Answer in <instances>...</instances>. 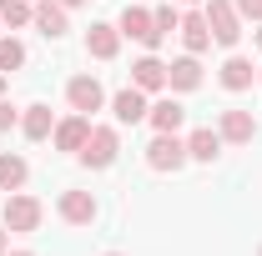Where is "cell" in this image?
<instances>
[{"label":"cell","instance_id":"1","mask_svg":"<svg viewBox=\"0 0 262 256\" xmlns=\"http://www.w3.org/2000/svg\"><path fill=\"white\" fill-rule=\"evenodd\" d=\"M146 166L151 171H182L187 166V141H177V131H157V141L146 146Z\"/></svg>","mask_w":262,"mask_h":256},{"label":"cell","instance_id":"2","mask_svg":"<svg viewBox=\"0 0 262 256\" xmlns=\"http://www.w3.org/2000/svg\"><path fill=\"white\" fill-rule=\"evenodd\" d=\"M207 31L217 35V45H237L242 40V15L232 0H212L207 5Z\"/></svg>","mask_w":262,"mask_h":256},{"label":"cell","instance_id":"3","mask_svg":"<svg viewBox=\"0 0 262 256\" xmlns=\"http://www.w3.org/2000/svg\"><path fill=\"white\" fill-rule=\"evenodd\" d=\"M116 151H121L116 131H111V126H91V136H86V146H81V161H86L91 171H106V166L116 161Z\"/></svg>","mask_w":262,"mask_h":256},{"label":"cell","instance_id":"4","mask_svg":"<svg viewBox=\"0 0 262 256\" xmlns=\"http://www.w3.org/2000/svg\"><path fill=\"white\" fill-rule=\"evenodd\" d=\"M121 35H131V40H141V45H162V31H157V20L141 10V5H131L126 15H121V25H116Z\"/></svg>","mask_w":262,"mask_h":256},{"label":"cell","instance_id":"5","mask_svg":"<svg viewBox=\"0 0 262 256\" xmlns=\"http://www.w3.org/2000/svg\"><path fill=\"white\" fill-rule=\"evenodd\" d=\"M5 226L10 231H35L40 226V201L35 196H10L5 201Z\"/></svg>","mask_w":262,"mask_h":256},{"label":"cell","instance_id":"6","mask_svg":"<svg viewBox=\"0 0 262 256\" xmlns=\"http://www.w3.org/2000/svg\"><path fill=\"white\" fill-rule=\"evenodd\" d=\"M66 96H71V106H76V111H81V116H91V111H101V81L96 75H76V81H71V86H66Z\"/></svg>","mask_w":262,"mask_h":256},{"label":"cell","instance_id":"7","mask_svg":"<svg viewBox=\"0 0 262 256\" xmlns=\"http://www.w3.org/2000/svg\"><path fill=\"white\" fill-rule=\"evenodd\" d=\"M111 111H116V121L121 126H136V121H146V91H136V86H126V91H116V100H111Z\"/></svg>","mask_w":262,"mask_h":256},{"label":"cell","instance_id":"8","mask_svg":"<svg viewBox=\"0 0 262 256\" xmlns=\"http://www.w3.org/2000/svg\"><path fill=\"white\" fill-rule=\"evenodd\" d=\"M217 136H222V141H232V146H247V141L257 136V121H252L247 111H222V126H217Z\"/></svg>","mask_w":262,"mask_h":256},{"label":"cell","instance_id":"9","mask_svg":"<svg viewBox=\"0 0 262 256\" xmlns=\"http://www.w3.org/2000/svg\"><path fill=\"white\" fill-rule=\"evenodd\" d=\"M61 216L71 226H91V221H96V201H91V191H66L61 196Z\"/></svg>","mask_w":262,"mask_h":256},{"label":"cell","instance_id":"10","mask_svg":"<svg viewBox=\"0 0 262 256\" xmlns=\"http://www.w3.org/2000/svg\"><path fill=\"white\" fill-rule=\"evenodd\" d=\"M166 86H171V91H196V86H202V65H196V56H182V61L166 65Z\"/></svg>","mask_w":262,"mask_h":256},{"label":"cell","instance_id":"11","mask_svg":"<svg viewBox=\"0 0 262 256\" xmlns=\"http://www.w3.org/2000/svg\"><path fill=\"white\" fill-rule=\"evenodd\" d=\"M86 50H91L96 61H111V56L121 50V31H116V25H91V35H86Z\"/></svg>","mask_w":262,"mask_h":256},{"label":"cell","instance_id":"12","mask_svg":"<svg viewBox=\"0 0 262 256\" xmlns=\"http://www.w3.org/2000/svg\"><path fill=\"white\" fill-rule=\"evenodd\" d=\"M131 81H136V91H162L166 86V65L157 61V56H146V61L131 65Z\"/></svg>","mask_w":262,"mask_h":256},{"label":"cell","instance_id":"13","mask_svg":"<svg viewBox=\"0 0 262 256\" xmlns=\"http://www.w3.org/2000/svg\"><path fill=\"white\" fill-rule=\"evenodd\" d=\"M86 136H91V121H86V116H71V121L56 126V146H61V151H81Z\"/></svg>","mask_w":262,"mask_h":256},{"label":"cell","instance_id":"14","mask_svg":"<svg viewBox=\"0 0 262 256\" xmlns=\"http://www.w3.org/2000/svg\"><path fill=\"white\" fill-rule=\"evenodd\" d=\"M177 31H182V40H187V50H192V56H202V50L212 45V31H207V15H182V25H177Z\"/></svg>","mask_w":262,"mask_h":256},{"label":"cell","instance_id":"15","mask_svg":"<svg viewBox=\"0 0 262 256\" xmlns=\"http://www.w3.org/2000/svg\"><path fill=\"white\" fill-rule=\"evenodd\" d=\"M146 121L157 131H182V121H187V111H182V100H157L151 111H146Z\"/></svg>","mask_w":262,"mask_h":256},{"label":"cell","instance_id":"16","mask_svg":"<svg viewBox=\"0 0 262 256\" xmlns=\"http://www.w3.org/2000/svg\"><path fill=\"white\" fill-rule=\"evenodd\" d=\"M217 151H222V136L212 126H202V131H192L187 136V156H196V161H217Z\"/></svg>","mask_w":262,"mask_h":256},{"label":"cell","instance_id":"17","mask_svg":"<svg viewBox=\"0 0 262 256\" xmlns=\"http://www.w3.org/2000/svg\"><path fill=\"white\" fill-rule=\"evenodd\" d=\"M35 25L46 35H66V5L61 0H40V5H35Z\"/></svg>","mask_w":262,"mask_h":256},{"label":"cell","instance_id":"18","mask_svg":"<svg viewBox=\"0 0 262 256\" xmlns=\"http://www.w3.org/2000/svg\"><path fill=\"white\" fill-rule=\"evenodd\" d=\"M252 75H257V70H252L247 56H232V61L222 65V86H227V91H247V86H252Z\"/></svg>","mask_w":262,"mask_h":256},{"label":"cell","instance_id":"19","mask_svg":"<svg viewBox=\"0 0 262 256\" xmlns=\"http://www.w3.org/2000/svg\"><path fill=\"white\" fill-rule=\"evenodd\" d=\"M20 126H26V136H31V141H46V136L56 131V121H51V106H31Z\"/></svg>","mask_w":262,"mask_h":256},{"label":"cell","instance_id":"20","mask_svg":"<svg viewBox=\"0 0 262 256\" xmlns=\"http://www.w3.org/2000/svg\"><path fill=\"white\" fill-rule=\"evenodd\" d=\"M26 176H31V171H26V161H20V156H0V191H20Z\"/></svg>","mask_w":262,"mask_h":256},{"label":"cell","instance_id":"21","mask_svg":"<svg viewBox=\"0 0 262 256\" xmlns=\"http://www.w3.org/2000/svg\"><path fill=\"white\" fill-rule=\"evenodd\" d=\"M0 20L15 31V25H26V20H35V10H31V0H0Z\"/></svg>","mask_w":262,"mask_h":256},{"label":"cell","instance_id":"22","mask_svg":"<svg viewBox=\"0 0 262 256\" xmlns=\"http://www.w3.org/2000/svg\"><path fill=\"white\" fill-rule=\"evenodd\" d=\"M20 65H26V45L10 40V35H0V70H20Z\"/></svg>","mask_w":262,"mask_h":256},{"label":"cell","instance_id":"23","mask_svg":"<svg viewBox=\"0 0 262 256\" xmlns=\"http://www.w3.org/2000/svg\"><path fill=\"white\" fill-rule=\"evenodd\" d=\"M151 20H157V31H177V25H182V15H177V10H171V5H162V10H157V15H151Z\"/></svg>","mask_w":262,"mask_h":256},{"label":"cell","instance_id":"24","mask_svg":"<svg viewBox=\"0 0 262 256\" xmlns=\"http://www.w3.org/2000/svg\"><path fill=\"white\" fill-rule=\"evenodd\" d=\"M237 5V15H247V20H262V0H232Z\"/></svg>","mask_w":262,"mask_h":256},{"label":"cell","instance_id":"25","mask_svg":"<svg viewBox=\"0 0 262 256\" xmlns=\"http://www.w3.org/2000/svg\"><path fill=\"white\" fill-rule=\"evenodd\" d=\"M15 126V111H10V100H0V131H10Z\"/></svg>","mask_w":262,"mask_h":256},{"label":"cell","instance_id":"26","mask_svg":"<svg viewBox=\"0 0 262 256\" xmlns=\"http://www.w3.org/2000/svg\"><path fill=\"white\" fill-rule=\"evenodd\" d=\"M61 5H66V10H71V5H86V0H61Z\"/></svg>","mask_w":262,"mask_h":256},{"label":"cell","instance_id":"27","mask_svg":"<svg viewBox=\"0 0 262 256\" xmlns=\"http://www.w3.org/2000/svg\"><path fill=\"white\" fill-rule=\"evenodd\" d=\"M0 256H5V226H0Z\"/></svg>","mask_w":262,"mask_h":256},{"label":"cell","instance_id":"28","mask_svg":"<svg viewBox=\"0 0 262 256\" xmlns=\"http://www.w3.org/2000/svg\"><path fill=\"white\" fill-rule=\"evenodd\" d=\"M5 256H31V251H5Z\"/></svg>","mask_w":262,"mask_h":256},{"label":"cell","instance_id":"29","mask_svg":"<svg viewBox=\"0 0 262 256\" xmlns=\"http://www.w3.org/2000/svg\"><path fill=\"white\" fill-rule=\"evenodd\" d=\"M0 91H5V75H0Z\"/></svg>","mask_w":262,"mask_h":256},{"label":"cell","instance_id":"30","mask_svg":"<svg viewBox=\"0 0 262 256\" xmlns=\"http://www.w3.org/2000/svg\"><path fill=\"white\" fill-rule=\"evenodd\" d=\"M106 256H121V251H106Z\"/></svg>","mask_w":262,"mask_h":256},{"label":"cell","instance_id":"31","mask_svg":"<svg viewBox=\"0 0 262 256\" xmlns=\"http://www.w3.org/2000/svg\"><path fill=\"white\" fill-rule=\"evenodd\" d=\"M257 45H262V31H257Z\"/></svg>","mask_w":262,"mask_h":256},{"label":"cell","instance_id":"32","mask_svg":"<svg viewBox=\"0 0 262 256\" xmlns=\"http://www.w3.org/2000/svg\"><path fill=\"white\" fill-rule=\"evenodd\" d=\"M187 5H196V0H187Z\"/></svg>","mask_w":262,"mask_h":256},{"label":"cell","instance_id":"33","mask_svg":"<svg viewBox=\"0 0 262 256\" xmlns=\"http://www.w3.org/2000/svg\"><path fill=\"white\" fill-rule=\"evenodd\" d=\"M257 75H262V70H257Z\"/></svg>","mask_w":262,"mask_h":256},{"label":"cell","instance_id":"34","mask_svg":"<svg viewBox=\"0 0 262 256\" xmlns=\"http://www.w3.org/2000/svg\"><path fill=\"white\" fill-rule=\"evenodd\" d=\"M257 256H262V251H257Z\"/></svg>","mask_w":262,"mask_h":256}]
</instances>
